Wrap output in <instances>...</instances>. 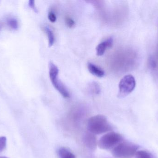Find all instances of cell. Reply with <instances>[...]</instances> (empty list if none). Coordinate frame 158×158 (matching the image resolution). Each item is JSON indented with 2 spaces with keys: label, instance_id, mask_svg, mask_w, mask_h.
<instances>
[{
  "label": "cell",
  "instance_id": "13",
  "mask_svg": "<svg viewBox=\"0 0 158 158\" xmlns=\"http://www.w3.org/2000/svg\"><path fill=\"white\" fill-rule=\"evenodd\" d=\"M90 90L92 91L94 93L98 94L100 92V87H99V85H98L97 83L95 82H93L91 83L90 86Z\"/></svg>",
  "mask_w": 158,
  "mask_h": 158
},
{
  "label": "cell",
  "instance_id": "4",
  "mask_svg": "<svg viewBox=\"0 0 158 158\" xmlns=\"http://www.w3.org/2000/svg\"><path fill=\"white\" fill-rule=\"evenodd\" d=\"M123 137L119 134L114 132L107 133L101 137L98 141V147L103 150L112 149L117 145L121 143Z\"/></svg>",
  "mask_w": 158,
  "mask_h": 158
},
{
  "label": "cell",
  "instance_id": "16",
  "mask_svg": "<svg viewBox=\"0 0 158 158\" xmlns=\"http://www.w3.org/2000/svg\"><path fill=\"white\" fill-rule=\"evenodd\" d=\"M65 23L67 26L69 28H72L75 26V22L71 18L67 16L65 19Z\"/></svg>",
  "mask_w": 158,
  "mask_h": 158
},
{
  "label": "cell",
  "instance_id": "15",
  "mask_svg": "<svg viewBox=\"0 0 158 158\" xmlns=\"http://www.w3.org/2000/svg\"><path fill=\"white\" fill-rule=\"evenodd\" d=\"M6 139L4 136L0 137V153L3 151L6 147Z\"/></svg>",
  "mask_w": 158,
  "mask_h": 158
},
{
  "label": "cell",
  "instance_id": "18",
  "mask_svg": "<svg viewBox=\"0 0 158 158\" xmlns=\"http://www.w3.org/2000/svg\"><path fill=\"white\" fill-rule=\"evenodd\" d=\"M29 6L34 11V12H38V10H37V8L36 7V6H35V1H32V0H31V1H29Z\"/></svg>",
  "mask_w": 158,
  "mask_h": 158
},
{
  "label": "cell",
  "instance_id": "2",
  "mask_svg": "<svg viewBox=\"0 0 158 158\" xmlns=\"http://www.w3.org/2000/svg\"><path fill=\"white\" fill-rule=\"evenodd\" d=\"M138 146L128 142H122L112 149L113 156L117 158H130L137 152Z\"/></svg>",
  "mask_w": 158,
  "mask_h": 158
},
{
  "label": "cell",
  "instance_id": "1",
  "mask_svg": "<svg viewBox=\"0 0 158 158\" xmlns=\"http://www.w3.org/2000/svg\"><path fill=\"white\" fill-rule=\"evenodd\" d=\"M87 128L89 132L94 135L107 133L112 130L106 118L101 115H96L90 118L87 122Z\"/></svg>",
  "mask_w": 158,
  "mask_h": 158
},
{
  "label": "cell",
  "instance_id": "19",
  "mask_svg": "<svg viewBox=\"0 0 158 158\" xmlns=\"http://www.w3.org/2000/svg\"><path fill=\"white\" fill-rule=\"evenodd\" d=\"M2 28V24H1V23H0V30H1V28Z\"/></svg>",
  "mask_w": 158,
  "mask_h": 158
},
{
  "label": "cell",
  "instance_id": "14",
  "mask_svg": "<svg viewBox=\"0 0 158 158\" xmlns=\"http://www.w3.org/2000/svg\"><path fill=\"white\" fill-rule=\"evenodd\" d=\"M135 156L136 158H152L151 156L148 152L145 151H137Z\"/></svg>",
  "mask_w": 158,
  "mask_h": 158
},
{
  "label": "cell",
  "instance_id": "9",
  "mask_svg": "<svg viewBox=\"0 0 158 158\" xmlns=\"http://www.w3.org/2000/svg\"><path fill=\"white\" fill-rule=\"evenodd\" d=\"M87 68L89 72L93 75L98 78H103L105 76V72L104 70L93 63H88Z\"/></svg>",
  "mask_w": 158,
  "mask_h": 158
},
{
  "label": "cell",
  "instance_id": "6",
  "mask_svg": "<svg viewBox=\"0 0 158 158\" xmlns=\"http://www.w3.org/2000/svg\"><path fill=\"white\" fill-rule=\"evenodd\" d=\"M113 40L111 37L107 38L105 41L101 42L97 46L96 53L98 56H101L105 53L108 48H110L113 45Z\"/></svg>",
  "mask_w": 158,
  "mask_h": 158
},
{
  "label": "cell",
  "instance_id": "3",
  "mask_svg": "<svg viewBox=\"0 0 158 158\" xmlns=\"http://www.w3.org/2000/svg\"><path fill=\"white\" fill-rule=\"evenodd\" d=\"M59 70L57 66L52 62L49 63V75L52 84L61 95L68 98L70 97V94L64 85L58 79Z\"/></svg>",
  "mask_w": 158,
  "mask_h": 158
},
{
  "label": "cell",
  "instance_id": "5",
  "mask_svg": "<svg viewBox=\"0 0 158 158\" xmlns=\"http://www.w3.org/2000/svg\"><path fill=\"white\" fill-rule=\"evenodd\" d=\"M135 86L136 82L132 75H127L124 76L119 83V97L127 96L134 91Z\"/></svg>",
  "mask_w": 158,
  "mask_h": 158
},
{
  "label": "cell",
  "instance_id": "12",
  "mask_svg": "<svg viewBox=\"0 0 158 158\" xmlns=\"http://www.w3.org/2000/svg\"><path fill=\"white\" fill-rule=\"evenodd\" d=\"M7 24L8 27L13 30H17L18 29L19 23L17 19L14 18H10L7 19Z\"/></svg>",
  "mask_w": 158,
  "mask_h": 158
},
{
  "label": "cell",
  "instance_id": "7",
  "mask_svg": "<svg viewBox=\"0 0 158 158\" xmlns=\"http://www.w3.org/2000/svg\"><path fill=\"white\" fill-rule=\"evenodd\" d=\"M84 143L88 148L92 150H94L98 145L96 137L94 135L89 132L86 133L84 137Z\"/></svg>",
  "mask_w": 158,
  "mask_h": 158
},
{
  "label": "cell",
  "instance_id": "20",
  "mask_svg": "<svg viewBox=\"0 0 158 158\" xmlns=\"http://www.w3.org/2000/svg\"><path fill=\"white\" fill-rule=\"evenodd\" d=\"M0 158H8L6 157H0Z\"/></svg>",
  "mask_w": 158,
  "mask_h": 158
},
{
  "label": "cell",
  "instance_id": "11",
  "mask_svg": "<svg viewBox=\"0 0 158 158\" xmlns=\"http://www.w3.org/2000/svg\"><path fill=\"white\" fill-rule=\"evenodd\" d=\"M43 30L44 32L46 33L47 37H48L49 47H51L53 45L55 41L53 32L51 29V28H49L48 26H45V27H44Z\"/></svg>",
  "mask_w": 158,
  "mask_h": 158
},
{
  "label": "cell",
  "instance_id": "8",
  "mask_svg": "<svg viewBox=\"0 0 158 158\" xmlns=\"http://www.w3.org/2000/svg\"><path fill=\"white\" fill-rule=\"evenodd\" d=\"M148 66L152 70H158V44L154 54L150 55L148 59Z\"/></svg>",
  "mask_w": 158,
  "mask_h": 158
},
{
  "label": "cell",
  "instance_id": "10",
  "mask_svg": "<svg viewBox=\"0 0 158 158\" xmlns=\"http://www.w3.org/2000/svg\"><path fill=\"white\" fill-rule=\"evenodd\" d=\"M59 158H76V156L68 148L61 147L57 151Z\"/></svg>",
  "mask_w": 158,
  "mask_h": 158
},
{
  "label": "cell",
  "instance_id": "17",
  "mask_svg": "<svg viewBox=\"0 0 158 158\" xmlns=\"http://www.w3.org/2000/svg\"><path fill=\"white\" fill-rule=\"evenodd\" d=\"M48 19L52 23H54L56 20V16L55 14L52 12H49L48 14Z\"/></svg>",
  "mask_w": 158,
  "mask_h": 158
}]
</instances>
